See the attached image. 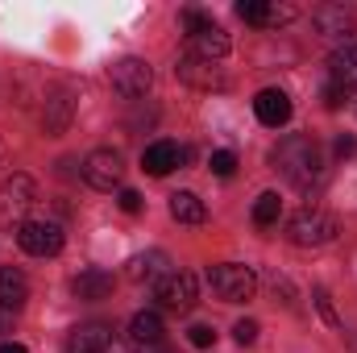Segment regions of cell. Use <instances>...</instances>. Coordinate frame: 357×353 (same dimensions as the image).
<instances>
[{"mask_svg": "<svg viewBox=\"0 0 357 353\" xmlns=\"http://www.w3.org/2000/svg\"><path fill=\"white\" fill-rule=\"evenodd\" d=\"M274 163H278V171L287 175V183H295V187H312V183H320V175H324V154H320V146H316L312 137H303V133L282 137L278 150H274Z\"/></svg>", "mask_w": 357, "mask_h": 353, "instance_id": "6da1fadb", "label": "cell"}, {"mask_svg": "<svg viewBox=\"0 0 357 353\" xmlns=\"http://www.w3.org/2000/svg\"><path fill=\"white\" fill-rule=\"evenodd\" d=\"M337 216L324 212V208H299L291 220H287V241L299 246V250H316V246H328L337 237Z\"/></svg>", "mask_w": 357, "mask_h": 353, "instance_id": "7a4b0ae2", "label": "cell"}, {"mask_svg": "<svg viewBox=\"0 0 357 353\" xmlns=\"http://www.w3.org/2000/svg\"><path fill=\"white\" fill-rule=\"evenodd\" d=\"M183 29H187V42H191V54H195V59L216 63V59L229 54V33H225L212 17L187 8V13H183Z\"/></svg>", "mask_w": 357, "mask_h": 353, "instance_id": "3957f363", "label": "cell"}, {"mask_svg": "<svg viewBox=\"0 0 357 353\" xmlns=\"http://www.w3.org/2000/svg\"><path fill=\"white\" fill-rule=\"evenodd\" d=\"M208 287L225 303H245L258 291V274L245 262H220V266H208Z\"/></svg>", "mask_w": 357, "mask_h": 353, "instance_id": "277c9868", "label": "cell"}, {"mask_svg": "<svg viewBox=\"0 0 357 353\" xmlns=\"http://www.w3.org/2000/svg\"><path fill=\"white\" fill-rule=\"evenodd\" d=\"M38 204V187L29 175H13L0 183V229H21L29 220V208Z\"/></svg>", "mask_w": 357, "mask_h": 353, "instance_id": "5b68a950", "label": "cell"}, {"mask_svg": "<svg viewBox=\"0 0 357 353\" xmlns=\"http://www.w3.org/2000/svg\"><path fill=\"white\" fill-rule=\"evenodd\" d=\"M17 246H21L29 258H54V254H63L67 233H63V225H59V220L38 216V220H25V225L17 229Z\"/></svg>", "mask_w": 357, "mask_h": 353, "instance_id": "8992f818", "label": "cell"}, {"mask_svg": "<svg viewBox=\"0 0 357 353\" xmlns=\"http://www.w3.org/2000/svg\"><path fill=\"white\" fill-rule=\"evenodd\" d=\"M195 295H199V287H195V274H187V270H171V274H162V278L154 283L158 308H167V312H175V316H187V312L195 308Z\"/></svg>", "mask_w": 357, "mask_h": 353, "instance_id": "52a82bcc", "label": "cell"}, {"mask_svg": "<svg viewBox=\"0 0 357 353\" xmlns=\"http://www.w3.org/2000/svg\"><path fill=\"white\" fill-rule=\"evenodd\" d=\"M67 353H129V341L116 337L108 324H79L67 337Z\"/></svg>", "mask_w": 357, "mask_h": 353, "instance_id": "ba28073f", "label": "cell"}, {"mask_svg": "<svg viewBox=\"0 0 357 353\" xmlns=\"http://www.w3.org/2000/svg\"><path fill=\"white\" fill-rule=\"evenodd\" d=\"M112 88L116 96H125V100H142L150 84H154V71H150V63L146 59H121V63H112Z\"/></svg>", "mask_w": 357, "mask_h": 353, "instance_id": "9c48e42d", "label": "cell"}, {"mask_svg": "<svg viewBox=\"0 0 357 353\" xmlns=\"http://www.w3.org/2000/svg\"><path fill=\"white\" fill-rule=\"evenodd\" d=\"M121 175H125V158L116 154V150H91L88 158H84V179H88V187L96 191H112V187H121Z\"/></svg>", "mask_w": 357, "mask_h": 353, "instance_id": "30bf717a", "label": "cell"}, {"mask_svg": "<svg viewBox=\"0 0 357 353\" xmlns=\"http://www.w3.org/2000/svg\"><path fill=\"white\" fill-rule=\"evenodd\" d=\"M312 25H316V33L320 38H328V42H354L357 33V17L345 8V4H324V8H316L312 13Z\"/></svg>", "mask_w": 357, "mask_h": 353, "instance_id": "8fae6325", "label": "cell"}, {"mask_svg": "<svg viewBox=\"0 0 357 353\" xmlns=\"http://www.w3.org/2000/svg\"><path fill=\"white\" fill-rule=\"evenodd\" d=\"M295 13H299L295 4H278V0H241L237 4V17L258 29H278V25L295 21Z\"/></svg>", "mask_w": 357, "mask_h": 353, "instance_id": "7c38bea8", "label": "cell"}, {"mask_svg": "<svg viewBox=\"0 0 357 353\" xmlns=\"http://www.w3.org/2000/svg\"><path fill=\"white\" fill-rule=\"evenodd\" d=\"M328 84L341 88L345 96L357 91V38L345 42V46H337V50L328 54Z\"/></svg>", "mask_w": 357, "mask_h": 353, "instance_id": "4fadbf2b", "label": "cell"}, {"mask_svg": "<svg viewBox=\"0 0 357 353\" xmlns=\"http://www.w3.org/2000/svg\"><path fill=\"white\" fill-rule=\"evenodd\" d=\"M175 75L183 80V84H191V88H199V91H212V88L220 91V88H225V75H220V71H216L212 63H204V59H195L191 50H187V54H183V59L175 63Z\"/></svg>", "mask_w": 357, "mask_h": 353, "instance_id": "5bb4252c", "label": "cell"}, {"mask_svg": "<svg viewBox=\"0 0 357 353\" xmlns=\"http://www.w3.org/2000/svg\"><path fill=\"white\" fill-rule=\"evenodd\" d=\"M254 112H258V121L266 129H282L291 121V96L282 88H262L254 96Z\"/></svg>", "mask_w": 357, "mask_h": 353, "instance_id": "9a60e30c", "label": "cell"}, {"mask_svg": "<svg viewBox=\"0 0 357 353\" xmlns=\"http://www.w3.org/2000/svg\"><path fill=\"white\" fill-rule=\"evenodd\" d=\"M187 163V150L183 146H175V142H154V146H146V154H142V171L154 179L171 175L175 167H183Z\"/></svg>", "mask_w": 357, "mask_h": 353, "instance_id": "2e32d148", "label": "cell"}, {"mask_svg": "<svg viewBox=\"0 0 357 353\" xmlns=\"http://www.w3.org/2000/svg\"><path fill=\"white\" fill-rule=\"evenodd\" d=\"M167 266H171V258L162 250H150V254H133L125 262V274H129V283H158L162 274H171Z\"/></svg>", "mask_w": 357, "mask_h": 353, "instance_id": "e0dca14e", "label": "cell"}, {"mask_svg": "<svg viewBox=\"0 0 357 353\" xmlns=\"http://www.w3.org/2000/svg\"><path fill=\"white\" fill-rule=\"evenodd\" d=\"M29 299V278L13 266H0V312H21Z\"/></svg>", "mask_w": 357, "mask_h": 353, "instance_id": "ac0fdd59", "label": "cell"}, {"mask_svg": "<svg viewBox=\"0 0 357 353\" xmlns=\"http://www.w3.org/2000/svg\"><path fill=\"white\" fill-rule=\"evenodd\" d=\"M71 287H75V295H79V299H108V295H112V287H116V278H112L108 270L91 266V270H84Z\"/></svg>", "mask_w": 357, "mask_h": 353, "instance_id": "d6986e66", "label": "cell"}, {"mask_svg": "<svg viewBox=\"0 0 357 353\" xmlns=\"http://www.w3.org/2000/svg\"><path fill=\"white\" fill-rule=\"evenodd\" d=\"M129 341L154 350V345L162 341V316H158V312H137V316L129 320Z\"/></svg>", "mask_w": 357, "mask_h": 353, "instance_id": "ffe728a7", "label": "cell"}, {"mask_svg": "<svg viewBox=\"0 0 357 353\" xmlns=\"http://www.w3.org/2000/svg\"><path fill=\"white\" fill-rule=\"evenodd\" d=\"M71 112H75V100H71V91L63 88L54 100H46V112H42L46 133H63V129L71 125Z\"/></svg>", "mask_w": 357, "mask_h": 353, "instance_id": "44dd1931", "label": "cell"}, {"mask_svg": "<svg viewBox=\"0 0 357 353\" xmlns=\"http://www.w3.org/2000/svg\"><path fill=\"white\" fill-rule=\"evenodd\" d=\"M171 216H175L178 225H204L208 208H204V200L195 191H175L171 195Z\"/></svg>", "mask_w": 357, "mask_h": 353, "instance_id": "7402d4cb", "label": "cell"}, {"mask_svg": "<svg viewBox=\"0 0 357 353\" xmlns=\"http://www.w3.org/2000/svg\"><path fill=\"white\" fill-rule=\"evenodd\" d=\"M278 212H282V200H278L274 191H262V195L254 200V225H258V229H274V225H278Z\"/></svg>", "mask_w": 357, "mask_h": 353, "instance_id": "603a6c76", "label": "cell"}, {"mask_svg": "<svg viewBox=\"0 0 357 353\" xmlns=\"http://www.w3.org/2000/svg\"><path fill=\"white\" fill-rule=\"evenodd\" d=\"M208 167H212V175H220V179H233V171H237V154H233V150H216Z\"/></svg>", "mask_w": 357, "mask_h": 353, "instance_id": "cb8c5ba5", "label": "cell"}, {"mask_svg": "<svg viewBox=\"0 0 357 353\" xmlns=\"http://www.w3.org/2000/svg\"><path fill=\"white\" fill-rule=\"evenodd\" d=\"M316 308H320V316H324V324H333V329H341V316H337V308H333V299H328V291H324V287H316Z\"/></svg>", "mask_w": 357, "mask_h": 353, "instance_id": "d4e9b609", "label": "cell"}, {"mask_svg": "<svg viewBox=\"0 0 357 353\" xmlns=\"http://www.w3.org/2000/svg\"><path fill=\"white\" fill-rule=\"evenodd\" d=\"M187 341H191L195 350H208V345H216V329H212V324H195V329L187 333Z\"/></svg>", "mask_w": 357, "mask_h": 353, "instance_id": "484cf974", "label": "cell"}, {"mask_svg": "<svg viewBox=\"0 0 357 353\" xmlns=\"http://www.w3.org/2000/svg\"><path fill=\"white\" fill-rule=\"evenodd\" d=\"M233 337H237V345H254L258 341V320H237L233 324Z\"/></svg>", "mask_w": 357, "mask_h": 353, "instance_id": "4316f807", "label": "cell"}, {"mask_svg": "<svg viewBox=\"0 0 357 353\" xmlns=\"http://www.w3.org/2000/svg\"><path fill=\"white\" fill-rule=\"evenodd\" d=\"M116 204H121V208H125V212H129V216H133V212H142V195H137V191H133V187H125V191H121V195H116Z\"/></svg>", "mask_w": 357, "mask_h": 353, "instance_id": "83f0119b", "label": "cell"}, {"mask_svg": "<svg viewBox=\"0 0 357 353\" xmlns=\"http://www.w3.org/2000/svg\"><path fill=\"white\" fill-rule=\"evenodd\" d=\"M341 104H345V91L328 84V88H324V108H341Z\"/></svg>", "mask_w": 357, "mask_h": 353, "instance_id": "f1b7e54d", "label": "cell"}, {"mask_svg": "<svg viewBox=\"0 0 357 353\" xmlns=\"http://www.w3.org/2000/svg\"><path fill=\"white\" fill-rule=\"evenodd\" d=\"M354 150H357V142H354V137H337V154H341V158H349Z\"/></svg>", "mask_w": 357, "mask_h": 353, "instance_id": "f546056e", "label": "cell"}, {"mask_svg": "<svg viewBox=\"0 0 357 353\" xmlns=\"http://www.w3.org/2000/svg\"><path fill=\"white\" fill-rule=\"evenodd\" d=\"M0 353H25V345H17V341H0Z\"/></svg>", "mask_w": 357, "mask_h": 353, "instance_id": "4dcf8cb0", "label": "cell"}, {"mask_svg": "<svg viewBox=\"0 0 357 353\" xmlns=\"http://www.w3.org/2000/svg\"><path fill=\"white\" fill-rule=\"evenodd\" d=\"M0 333H8V316L4 312H0Z\"/></svg>", "mask_w": 357, "mask_h": 353, "instance_id": "1f68e13d", "label": "cell"}, {"mask_svg": "<svg viewBox=\"0 0 357 353\" xmlns=\"http://www.w3.org/2000/svg\"><path fill=\"white\" fill-rule=\"evenodd\" d=\"M146 353H167V350H158V345H154V350H146Z\"/></svg>", "mask_w": 357, "mask_h": 353, "instance_id": "d6a6232c", "label": "cell"}]
</instances>
